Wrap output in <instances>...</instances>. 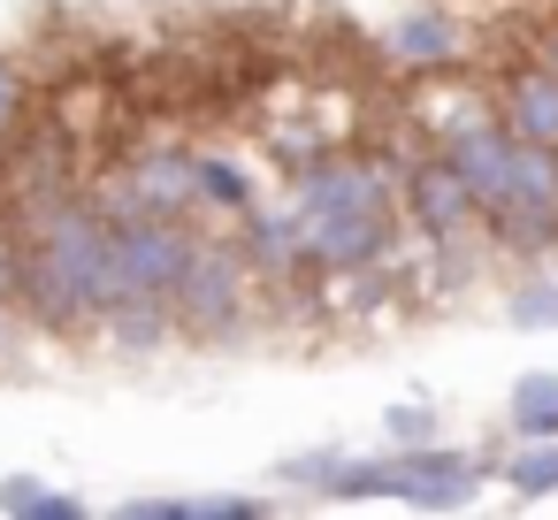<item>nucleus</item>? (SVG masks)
<instances>
[{"instance_id": "nucleus-15", "label": "nucleus", "mask_w": 558, "mask_h": 520, "mask_svg": "<svg viewBox=\"0 0 558 520\" xmlns=\"http://www.w3.org/2000/svg\"><path fill=\"white\" fill-rule=\"evenodd\" d=\"M9 108H16V93H9V70H0V131H9Z\"/></svg>"}, {"instance_id": "nucleus-1", "label": "nucleus", "mask_w": 558, "mask_h": 520, "mask_svg": "<svg viewBox=\"0 0 558 520\" xmlns=\"http://www.w3.org/2000/svg\"><path fill=\"white\" fill-rule=\"evenodd\" d=\"M291 222H299V261L306 268H329V276H352V268H375L398 238V207H390V177L383 169H306L299 177V199H291Z\"/></svg>"}, {"instance_id": "nucleus-11", "label": "nucleus", "mask_w": 558, "mask_h": 520, "mask_svg": "<svg viewBox=\"0 0 558 520\" xmlns=\"http://www.w3.org/2000/svg\"><path fill=\"white\" fill-rule=\"evenodd\" d=\"M505 322L512 329H558V276H527L520 291H505Z\"/></svg>"}, {"instance_id": "nucleus-5", "label": "nucleus", "mask_w": 558, "mask_h": 520, "mask_svg": "<svg viewBox=\"0 0 558 520\" xmlns=\"http://www.w3.org/2000/svg\"><path fill=\"white\" fill-rule=\"evenodd\" d=\"M497 116H505L512 138H527V146H558V70H550V62L512 70L505 93H497Z\"/></svg>"}, {"instance_id": "nucleus-14", "label": "nucleus", "mask_w": 558, "mask_h": 520, "mask_svg": "<svg viewBox=\"0 0 558 520\" xmlns=\"http://www.w3.org/2000/svg\"><path fill=\"white\" fill-rule=\"evenodd\" d=\"M0 291H24V261H16L9 245H0Z\"/></svg>"}, {"instance_id": "nucleus-2", "label": "nucleus", "mask_w": 558, "mask_h": 520, "mask_svg": "<svg viewBox=\"0 0 558 520\" xmlns=\"http://www.w3.org/2000/svg\"><path fill=\"white\" fill-rule=\"evenodd\" d=\"M238 306H245V268H238L222 245H192V261H184V276H177V291H169V314H177L192 337H222V329L238 322Z\"/></svg>"}, {"instance_id": "nucleus-8", "label": "nucleus", "mask_w": 558, "mask_h": 520, "mask_svg": "<svg viewBox=\"0 0 558 520\" xmlns=\"http://www.w3.org/2000/svg\"><path fill=\"white\" fill-rule=\"evenodd\" d=\"M390 55L413 62V70H444V62L459 55V24H451V16H405V24L390 32Z\"/></svg>"}, {"instance_id": "nucleus-7", "label": "nucleus", "mask_w": 558, "mask_h": 520, "mask_svg": "<svg viewBox=\"0 0 558 520\" xmlns=\"http://www.w3.org/2000/svg\"><path fill=\"white\" fill-rule=\"evenodd\" d=\"M505 489L512 497H558V436H512Z\"/></svg>"}, {"instance_id": "nucleus-16", "label": "nucleus", "mask_w": 558, "mask_h": 520, "mask_svg": "<svg viewBox=\"0 0 558 520\" xmlns=\"http://www.w3.org/2000/svg\"><path fill=\"white\" fill-rule=\"evenodd\" d=\"M543 62H550V70H558V32H550V47H543Z\"/></svg>"}, {"instance_id": "nucleus-10", "label": "nucleus", "mask_w": 558, "mask_h": 520, "mask_svg": "<svg viewBox=\"0 0 558 520\" xmlns=\"http://www.w3.org/2000/svg\"><path fill=\"white\" fill-rule=\"evenodd\" d=\"M192 177H199V199H207V207H230V215H245V207H253V177H245L238 161L207 154V161H192Z\"/></svg>"}, {"instance_id": "nucleus-4", "label": "nucleus", "mask_w": 558, "mask_h": 520, "mask_svg": "<svg viewBox=\"0 0 558 520\" xmlns=\"http://www.w3.org/2000/svg\"><path fill=\"white\" fill-rule=\"evenodd\" d=\"M482 489V459L459 451V444H413L398 451V505H421V512H451Z\"/></svg>"}, {"instance_id": "nucleus-6", "label": "nucleus", "mask_w": 558, "mask_h": 520, "mask_svg": "<svg viewBox=\"0 0 558 520\" xmlns=\"http://www.w3.org/2000/svg\"><path fill=\"white\" fill-rule=\"evenodd\" d=\"M505 428L512 436H558V367H527L505 390Z\"/></svg>"}, {"instance_id": "nucleus-9", "label": "nucleus", "mask_w": 558, "mask_h": 520, "mask_svg": "<svg viewBox=\"0 0 558 520\" xmlns=\"http://www.w3.org/2000/svg\"><path fill=\"white\" fill-rule=\"evenodd\" d=\"M0 512H32V520H77V512H85V497H70V489H47V482H32V474H9V482H0Z\"/></svg>"}, {"instance_id": "nucleus-13", "label": "nucleus", "mask_w": 558, "mask_h": 520, "mask_svg": "<svg viewBox=\"0 0 558 520\" xmlns=\"http://www.w3.org/2000/svg\"><path fill=\"white\" fill-rule=\"evenodd\" d=\"M337 467H344V451H306V459H283V482H291V489H322V497H329Z\"/></svg>"}, {"instance_id": "nucleus-12", "label": "nucleus", "mask_w": 558, "mask_h": 520, "mask_svg": "<svg viewBox=\"0 0 558 520\" xmlns=\"http://www.w3.org/2000/svg\"><path fill=\"white\" fill-rule=\"evenodd\" d=\"M383 436H390L398 451H413V444H436V413H428V406H390V413H383Z\"/></svg>"}, {"instance_id": "nucleus-3", "label": "nucleus", "mask_w": 558, "mask_h": 520, "mask_svg": "<svg viewBox=\"0 0 558 520\" xmlns=\"http://www.w3.org/2000/svg\"><path fill=\"white\" fill-rule=\"evenodd\" d=\"M405 215H413V230H421L428 245H459V238L482 230V207H474V192L459 184V169H451L444 154L405 169Z\"/></svg>"}]
</instances>
